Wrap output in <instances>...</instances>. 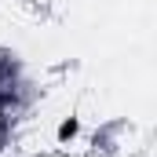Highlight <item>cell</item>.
Wrapping results in <instances>:
<instances>
[{"label":"cell","instance_id":"cell-3","mask_svg":"<svg viewBox=\"0 0 157 157\" xmlns=\"http://www.w3.org/2000/svg\"><path fill=\"white\" fill-rule=\"evenodd\" d=\"M29 70V62H26V55L15 48V44H0V84L11 77H18V73H26Z\"/></svg>","mask_w":157,"mask_h":157},{"label":"cell","instance_id":"cell-2","mask_svg":"<svg viewBox=\"0 0 157 157\" xmlns=\"http://www.w3.org/2000/svg\"><path fill=\"white\" fill-rule=\"evenodd\" d=\"M132 135H135V124L128 117H102L88 132V150L91 157H121Z\"/></svg>","mask_w":157,"mask_h":157},{"label":"cell","instance_id":"cell-5","mask_svg":"<svg viewBox=\"0 0 157 157\" xmlns=\"http://www.w3.org/2000/svg\"><path fill=\"white\" fill-rule=\"evenodd\" d=\"M18 128H22V121L7 110H0V157H7L11 146L18 143Z\"/></svg>","mask_w":157,"mask_h":157},{"label":"cell","instance_id":"cell-4","mask_svg":"<svg viewBox=\"0 0 157 157\" xmlns=\"http://www.w3.org/2000/svg\"><path fill=\"white\" fill-rule=\"evenodd\" d=\"M80 135H84V121H80L77 113L59 117V124H55V143H59V146H73Z\"/></svg>","mask_w":157,"mask_h":157},{"label":"cell","instance_id":"cell-1","mask_svg":"<svg viewBox=\"0 0 157 157\" xmlns=\"http://www.w3.org/2000/svg\"><path fill=\"white\" fill-rule=\"evenodd\" d=\"M44 99H48V84H44L40 77H33L29 70L0 84V110L15 113L18 121L33 117L40 106H44Z\"/></svg>","mask_w":157,"mask_h":157}]
</instances>
